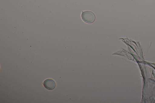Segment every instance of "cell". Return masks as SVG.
<instances>
[{"label":"cell","instance_id":"obj_1","mask_svg":"<svg viewBox=\"0 0 155 103\" xmlns=\"http://www.w3.org/2000/svg\"><path fill=\"white\" fill-rule=\"evenodd\" d=\"M81 18L84 22L87 23H92L95 19L94 14L89 11L82 12L81 14Z\"/></svg>","mask_w":155,"mask_h":103},{"label":"cell","instance_id":"obj_2","mask_svg":"<svg viewBox=\"0 0 155 103\" xmlns=\"http://www.w3.org/2000/svg\"><path fill=\"white\" fill-rule=\"evenodd\" d=\"M43 84L44 86L46 89L51 90L53 89L56 85L54 81L50 79L45 80L44 81Z\"/></svg>","mask_w":155,"mask_h":103}]
</instances>
